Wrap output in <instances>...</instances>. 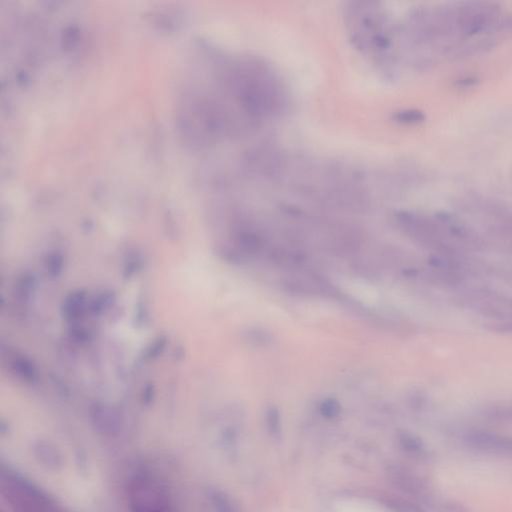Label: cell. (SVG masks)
Segmentation results:
<instances>
[{
	"label": "cell",
	"instance_id": "8992f818",
	"mask_svg": "<svg viewBox=\"0 0 512 512\" xmlns=\"http://www.w3.org/2000/svg\"><path fill=\"white\" fill-rule=\"evenodd\" d=\"M501 28L508 31L512 33V15L505 18V19H502L501 21Z\"/></svg>",
	"mask_w": 512,
	"mask_h": 512
},
{
	"label": "cell",
	"instance_id": "3957f363",
	"mask_svg": "<svg viewBox=\"0 0 512 512\" xmlns=\"http://www.w3.org/2000/svg\"><path fill=\"white\" fill-rule=\"evenodd\" d=\"M247 337H248V342H252L254 344H258V345L268 344L272 339L270 333H268L265 330L259 329V328H252V329L248 330Z\"/></svg>",
	"mask_w": 512,
	"mask_h": 512
},
{
	"label": "cell",
	"instance_id": "5b68a950",
	"mask_svg": "<svg viewBox=\"0 0 512 512\" xmlns=\"http://www.w3.org/2000/svg\"><path fill=\"white\" fill-rule=\"evenodd\" d=\"M322 411L327 415H335L339 411V404L334 399H328L322 404Z\"/></svg>",
	"mask_w": 512,
	"mask_h": 512
},
{
	"label": "cell",
	"instance_id": "52a82bcc",
	"mask_svg": "<svg viewBox=\"0 0 512 512\" xmlns=\"http://www.w3.org/2000/svg\"><path fill=\"white\" fill-rule=\"evenodd\" d=\"M506 452H509L512 453V438L507 439V444H506Z\"/></svg>",
	"mask_w": 512,
	"mask_h": 512
},
{
	"label": "cell",
	"instance_id": "277c9868",
	"mask_svg": "<svg viewBox=\"0 0 512 512\" xmlns=\"http://www.w3.org/2000/svg\"><path fill=\"white\" fill-rule=\"evenodd\" d=\"M397 119L399 121L404 122V123L415 124V123L422 122L425 119V116L421 111H418V110H407V111L400 112Z\"/></svg>",
	"mask_w": 512,
	"mask_h": 512
},
{
	"label": "cell",
	"instance_id": "7a4b0ae2",
	"mask_svg": "<svg viewBox=\"0 0 512 512\" xmlns=\"http://www.w3.org/2000/svg\"><path fill=\"white\" fill-rule=\"evenodd\" d=\"M335 508L336 512H391L380 504L361 498H343Z\"/></svg>",
	"mask_w": 512,
	"mask_h": 512
},
{
	"label": "cell",
	"instance_id": "6da1fadb",
	"mask_svg": "<svg viewBox=\"0 0 512 512\" xmlns=\"http://www.w3.org/2000/svg\"><path fill=\"white\" fill-rule=\"evenodd\" d=\"M466 443L475 449L484 451H505L507 438L486 431H473L465 437Z\"/></svg>",
	"mask_w": 512,
	"mask_h": 512
}]
</instances>
